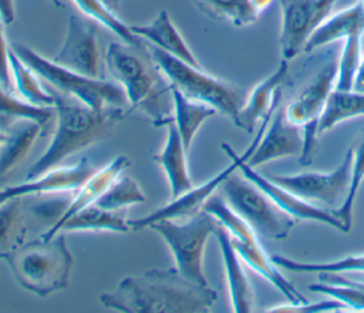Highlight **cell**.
Instances as JSON below:
<instances>
[{
  "label": "cell",
  "mask_w": 364,
  "mask_h": 313,
  "mask_svg": "<svg viewBox=\"0 0 364 313\" xmlns=\"http://www.w3.org/2000/svg\"><path fill=\"white\" fill-rule=\"evenodd\" d=\"M216 299L209 285L186 279L176 267L128 276L115 290L100 296L104 307L124 313H203Z\"/></svg>",
  "instance_id": "6da1fadb"
},
{
  "label": "cell",
  "mask_w": 364,
  "mask_h": 313,
  "mask_svg": "<svg viewBox=\"0 0 364 313\" xmlns=\"http://www.w3.org/2000/svg\"><path fill=\"white\" fill-rule=\"evenodd\" d=\"M55 111V131L44 154L28 168L26 181L54 169L70 155L102 141L125 117L122 107L92 110L63 92L51 90Z\"/></svg>",
  "instance_id": "7a4b0ae2"
},
{
  "label": "cell",
  "mask_w": 364,
  "mask_h": 313,
  "mask_svg": "<svg viewBox=\"0 0 364 313\" xmlns=\"http://www.w3.org/2000/svg\"><path fill=\"white\" fill-rule=\"evenodd\" d=\"M105 65L111 77L125 92L131 111H139L155 127L172 121L169 84L154 64L145 41L142 47L111 43L105 53Z\"/></svg>",
  "instance_id": "3957f363"
},
{
  "label": "cell",
  "mask_w": 364,
  "mask_h": 313,
  "mask_svg": "<svg viewBox=\"0 0 364 313\" xmlns=\"http://www.w3.org/2000/svg\"><path fill=\"white\" fill-rule=\"evenodd\" d=\"M14 280L26 290L47 297L65 289L73 267V256L63 232L54 236L24 242L4 259Z\"/></svg>",
  "instance_id": "277c9868"
},
{
  "label": "cell",
  "mask_w": 364,
  "mask_h": 313,
  "mask_svg": "<svg viewBox=\"0 0 364 313\" xmlns=\"http://www.w3.org/2000/svg\"><path fill=\"white\" fill-rule=\"evenodd\" d=\"M146 50L169 85L178 88L185 97L210 105L218 112L236 118L247 94L243 88L220 80L200 67L191 65L145 41Z\"/></svg>",
  "instance_id": "5b68a950"
},
{
  "label": "cell",
  "mask_w": 364,
  "mask_h": 313,
  "mask_svg": "<svg viewBox=\"0 0 364 313\" xmlns=\"http://www.w3.org/2000/svg\"><path fill=\"white\" fill-rule=\"evenodd\" d=\"M10 47L38 75L40 80L51 85V90L75 98L92 110L124 107L128 104L124 90L115 81L87 77L61 67L53 60L40 55L28 46L20 43H14Z\"/></svg>",
  "instance_id": "8992f818"
},
{
  "label": "cell",
  "mask_w": 364,
  "mask_h": 313,
  "mask_svg": "<svg viewBox=\"0 0 364 313\" xmlns=\"http://www.w3.org/2000/svg\"><path fill=\"white\" fill-rule=\"evenodd\" d=\"M223 199L257 233L266 239L287 238L296 219L280 209L259 186L246 176L232 172L220 185Z\"/></svg>",
  "instance_id": "52a82bcc"
},
{
  "label": "cell",
  "mask_w": 364,
  "mask_h": 313,
  "mask_svg": "<svg viewBox=\"0 0 364 313\" xmlns=\"http://www.w3.org/2000/svg\"><path fill=\"white\" fill-rule=\"evenodd\" d=\"M219 225L215 216L202 209L185 223L162 219L148 228L156 232L169 246L175 267L181 275L195 283L208 285L203 273V249Z\"/></svg>",
  "instance_id": "ba28073f"
},
{
  "label": "cell",
  "mask_w": 364,
  "mask_h": 313,
  "mask_svg": "<svg viewBox=\"0 0 364 313\" xmlns=\"http://www.w3.org/2000/svg\"><path fill=\"white\" fill-rule=\"evenodd\" d=\"M274 110L267 114L264 117V120L262 121L260 128L257 129V134L255 137V139L252 141V144L249 145V148L240 154V161H239V171L242 172L243 176H246L249 181H252L256 186H259L280 209H283L286 213H289L291 218H294L296 221H314V222H320L323 225L331 226L340 232L348 233L346 225L330 211L323 209L316 206L314 203H310L301 198H299L297 195H294L293 192H290L289 189L277 185L276 182H273L269 176H263L262 174L256 172L255 168H252L246 161L250 158L252 152L255 151L256 145L259 144L272 115H273Z\"/></svg>",
  "instance_id": "9c48e42d"
},
{
  "label": "cell",
  "mask_w": 364,
  "mask_h": 313,
  "mask_svg": "<svg viewBox=\"0 0 364 313\" xmlns=\"http://www.w3.org/2000/svg\"><path fill=\"white\" fill-rule=\"evenodd\" d=\"M351 166L353 149H348L341 164L331 172H303L297 175H272L269 178L310 203L317 202L337 209L348 195Z\"/></svg>",
  "instance_id": "30bf717a"
},
{
  "label": "cell",
  "mask_w": 364,
  "mask_h": 313,
  "mask_svg": "<svg viewBox=\"0 0 364 313\" xmlns=\"http://www.w3.org/2000/svg\"><path fill=\"white\" fill-rule=\"evenodd\" d=\"M337 0H277L282 13L280 51L291 60L304 51L314 30L327 18Z\"/></svg>",
  "instance_id": "8fae6325"
},
{
  "label": "cell",
  "mask_w": 364,
  "mask_h": 313,
  "mask_svg": "<svg viewBox=\"0 0 364 313\" xmlns=\"http://www.w3.org/2000/svg\"><path fill=\"white\" fill-rule=\"evenodd\" d=\"M53 61L87 77L101 78V55L94 23L71 14L67 23L65 40Z\"/></svg>",
  "instance_id": "7c38bea8"
},
{
  "label": "cell",
  "mask_w": 364,
  "mask_h": 313,
  "mask_svg": "<svg viewBox=\"0 0 364 313\" xmlns=\"http://www.w3.org/2000/svg\"><path fill=\"white\" fill-rule=\"evenodd\" d=\"M222 149L225 154L230 158V165H228L223 171L218 172L213 178L208 179L205 184L199 186H193L185 193L179 195L178 198H173L169 203L161 206L159 209L151 212L149 215L139 218V219H129V228L131 230H141L144 228H148L151 223L162 221V219H179V218H191L199 211H202L203 203L209 196L213 195V192L220 188L222 182L236 169H239V161L240 155H237L230 145L226 142L222 144Z\"/></svg>",
  "instance_id": "4fadbf2b"
},
{
  "label": "cell",
  "mask_w": 364,
  "mask_h": 313,
  "mask_svg": "<svg viewBox=\"0 0 364 313\" xmlns=\"http://www.w3.org/2000/svg\"><path fill=\"white\" fill-rule=\"evenodd\" d=\"M337 63L338 60L333 58L324 64L311 83L286 105L284 115L290 124L301 128H318L327 98L336 88Z\"/></svg>",
  "instance_id": "5bb4252c"
},
{
  "label": "cell",
  "mask_w": 364,
  "mask_h": 313,
  "mask_svg": "<svg viewBox=\"0 0 364 313\" xmlns=\"http://www.w3.org/2000/svg\"><path fill=\"white\" fill-rule=\"evenodd\" d=\"M303 128L286 120L284 108L277 107L250 158L246 161L252 168L284 156H300L303 152Z\"/></svg>",
  "instance_id": "9a60e30c"
},
{
  "label": "cell",
  "mask_w": 364,
  "mask_h": 313,
  "mask_svg": "<svg viewBox=\"0 0 364 313\" xmlns=\"http://www.w3.org/2000/svg\"><path fill=\"white\" fill-rule=\"evenodd\" d=\"M94 171L95 169L88 158L82 156L75 165L54 168L34 179H24L23 184L0 188V203L10 198H26L50 192L75 191L94 174Z\"/></svg>",
  "instance_id": "2e32d148"
},
{
  "label": "cell",
  "mask_w": 364,
  "mask_h": 313,
  "mask_svg": "<svg viewBox=\"0 0 364 313\" xmlns=\"http://www.w3.org/2000/svg\"><path fill=\"white\" fill-rule=\"evenodd\" d=\"M289 65L287 60H282L277 70L267 78L260 81L247 94L243 107L239 110L233 124L247 134H252L257 122H262L267 114L280 105V87L287 81Z\"/></svg>",
  "instance_id": "e0dca14e"
},
{
  "label": "cell",
  "mask_w": 364,
  "mask_h": 313,
  "mask_svg": "<svg viewBox=\"0 0 364 313\" xmlns=\"http://www.w3.org/2000/svg\"><path fill=\"white\" fill-rule=\"evenodd\" d=\"M131 165V161L125 155H117L109 164L102 166L80 186L77 188L74 198L70 201L68 206L64 209L61 216L41 235V238L48 239L61 230V226L78 211L94 205L97 199L105 192V189Z\"/></svg>",
  "instance_id": "ac0fdd59"
},
{
  "label": "cell",
  "mask_w": 364,
  "mask_h": 313,
  "mask_svg": "<svg viewBox=\"0 0 364 313\" xmlns=\"http://www.w3.org/2000/svg\"><path fill=\"white\" fill-rule=\"evenodd\" d=\"M230 240L239 258L270 285H273L289 303H307L304 296L279 272L273 259L260 245L259 236L249 239H233L230 236Z\"/></svg>",
  "instance_id": "d6986e66"
},
{
  "label": "cell",
  "mask_w": 364,
  "mask_h": 313,
  "mask_svg": "<svg viewBox=\"0 0 364 313\" xmlns=\"http://www.w3.org/2000/svg\"><path fill=\"white\" fill-rule=\"evenodd\" d=\"M213 236L218 239V243L220 248L232 310L236 313L252 312L253 309L252 286L242 267L240 258L232 245L229 232L222 225H219Z\"/></svg>",
  "instance_id": "ffe728a7"
},
{
  "label": "cell",
  "mask_w": 364,
  "mask_h": 313,
  "mask_svg": "<svg viewBox=\"0 0 364 313\" xmlns=\"http://www.w3.org/2000/svg\"><path fill=\"white\" fill-rule=\"evenodd\" d=\"M131 31L142 38L144 41L158 47L159 50L191 64L195 67H200L199 61L185 43L183 37L172 23L166 10H161L158 16L148 24H136L129 26Z\"/></svg>",
  "instance_id": "44dd1931"
},
{
  "label": "cell",
  "mask_w": 364,
  "mask_h": 313,
  "mask_svg": "<svg viewBox=\"0 0 364 313\" xmlns=\"http://www.w3.org/2000/svg\"><path fill=\"white\" fill-rule=\"evenodd\" d=\"M166 128H168L166 142L158 154L152 155V161L164 169L169 182L171 198L173 199L185 193L191 188H193V184L191 181L189 171H188V162H186L188 151L182 144L181 135L173 121L168 122Z\"/></svg>",
  "instance_id": "7402d4cb"
},
{
  "label": "cell",
  "mask_w": 364,
  "mask_h": 313,
  "mask_svg": "<svg viewBox=\"0 0 364 313\" xmlns=\"http://www.w3.org/2000/svg\"><path fill=\"white\" fill-rule=\"evenodd\" d=\"M364 34V7L358 0L355 4L326 18L310 36L304 51L323 47L326 44L346 40L351 34Z\"/></svg>",
  "instance_id": "603a6c76"
},
{
  "label": "cell",
  "mask_w": 364,
  "mask_h": 313,
  "mask_svg": "<svg viewBox=\"0 0 364 313\" xmlns=\"http://www.w3.org/2000/svg\"><path fill=\"white\" fill-rule=\"evenodd\" d=\"M169 90H171L172 105H173L172 121L181 135L185 149L189 151L193 137L196 135L200 125L206 120L213 117L218 111L208 104L193 101L185 97L178 88L172 85H169Z\"/></svg>",
  "instance_id": "cb8c5ba5"
},
{
  "label": "cell",
  "mask_w": 364,
  "mask_h": 313,
  "mask_svg": "<svg viewBox=\"0 0 364 313\" xmlns=\"http://www.w3.org/2000/svg\"><path fill=\"white\" fill-rule=\"evenodd\" d=\"M63 230H108L127 233L131 228L125 213L119 212V209H105L94 203L65 221L60 232Z\"/></svg>",
  "instance_id": "d4e9b609"
},
{
  "label": "cell",
  "mask_w": 364,
  "mask_h": 313,
  "mask_svg": "<svg viewBox=\"0 0 364 313\" xmlns=\"http://www.w3.org/2000/svg\"><path fill=\"white\" fill-rule=\"evenodd\" d=\"M41 132V127L33 121H21L18 128H13L7 132L0 148V181L27 156L36 138Z\"/></svg>",
  "instance_id": "484cf974"
},
{
  "label": "cell",
  "mask_w": 364,
  "mask_h": 313,
  "mask_svg": "<svg viewBox=\"0 0 364 313\" xmlns=\"http://www.w3.org/2000/svg\"><path fill=\"white\" fill-rule=\"evenodd\" d=\"M27 235V213L23 198H10L0 203V258L24 243Z\"/></svg>",
  "instance_id": "4316f807"
},
{
  "label": "cell",
  "mask_w": 364,
  "mask_h": 313,
  "mask_svg": "<svg viewBox=\"0 0 364 313\" xmlns=\"http://www.w3.org/2000/svg\"><path fill=\"white\" fill-rule=\"evenodd\" d=\"M364 115V92L355 90H333L327 98L318 120V135L331 129L337 124Z\"/></svg>",
  "instance_id": "83f0119b"
},
{
  "label": "cell",
  "mask_w": 364,
  "mask_h": 313,
  "mask_svg": "<svg viewBox=\"0 0 364 313\" xmlns=\"http://www.w3.org/2000/svg\"><path fill=\"white\" fill-rule=\"evenodd\" d=\"M55 120L54 107H40L28 101H21L0 87V127H11L16 121L37 122L43 131Z\"/></svg>",
  "instance_id": "f1b7e54d"
},
{
  "label": "cell",
  "mask_w": 364,
  "mask_h": 313,
  "mask_svg": "<svg viewBox=\"0 0 364 313\" xmlns=\"http://www.w3.org/2000/svg\"><path fill=\"white\" fill-rule=\"evenodd\" d=\"M192 3L205 16L228 21L235 27L253 24L260 16L252 0H192Z\"/></svg>",
  "instance_id": "f546056e"
},
{
  "label": "cell",
  "mask_w": 364,
  "mask_h": 313,
  "mask_svg": "<svg viewBox=\"0 0 364 313\" xmlns=\"http://www.w3.org/2000/svg\"><path fill=\"white\" fill-rule=\"evenodd\" d=\"M9 63L13 83L26 101L40 107L54 105L53 94L43 90L38 75L14 53L11 47L9 50Z\"/></svg>",
  "instance_id": "4dcf8cb0"
},
{
  "label": "cell",
  "mask_w": 364,
  "mask_h": 313,
  "mask_svg": "<svg viewBox=\"0 0 364 313\" xmlns=\"http://www.w3.org/2000/svg\"><path fill=\"white\" fill-rule=\"evenodd\" d=\"M78 10L88 16L91 20L107 27L112 34H115L122 43L134 47H142L144 40L135 36L131 31V27L127 26L122 20L115 16V11L111 10L102 0H73Z\"/></svg>",
  "instance_id": "1f68e13d"
},
{
  "label": "cell",
  "mask_w": 364,
  "mask_h": 313,
  "mask_svg": "<svg viewBox=\"0 0 364 313\" xmlns=\"http://www.w3.org/2000/svg\"><path fill=\"white\" fill-rule=\"evenodd\" d=\"M277 267L294 273H346V272H361L364 273V255H351L333 262L321 263H307L299 262L286 256H272Z\"/></svg>",
  "instance_id": "d6a6232c"
},
{
  "label": "cell",
  "mask_w": 364,
  "mask_h": 313,
  "mask_svg": "<svg viewBox=\"0 0 364 313\" xmlns=\"http://www.w3.org/2000/svg\"><path fill=\"white\" fill-rule=\"evenodd\" d=\"M141 202H145V195L138 184L129 176H118L97 199L95 205L117 211Z\"/></svg>",
  "instance_id": "836d02e7"
},
{
  "label": "cell",
  "mask_w": 364,
  "mask_h": 313,
  "mask_svg": "<svg viewBox=\"0 0 364 313\" xmlns=\"http://www.w3.org/2000/svg\"><path fill=\"white\" fill-rule=\"evenodd\" d=\"M361 37L363 34H351L344 40V47L337 63L336 90H353L355 74L361 61Z\"/></svg>",
  "instance_id": "e575fe53"
},
{
  "label": "cell",
  "mask_w": 364,
  "mask_h": 313,
  "mask_svg": "<svg viewBox=\"0 0 364 313\" xmlns=\"http://www.w3.org/2000/svg\"><path fill=\"white\" fill-rule=\"evenodd\" d=\"M363 181H364V139L360 142L357 149L353 151V166H351V181H350L348 195L337 209L331 211L346 225L348 232L353 225L354 201Z\"/></svg>",
  "instance_id": "d590c367"
},
{
  "label": "cell",
  "mask_w": 364,
  "mask_h": 313,
  "mask_svg": "<svg viewBox=\"0 0 364 313\" xmlns=\"http://www.w3.org/2000/svg\"><path fill=\"white\" fill-rule=\"evenodd\" d=\"M309 289L314 293L326 295L346 307L354 309V310H364V292L358 287L343 283V282H317L309 286Z\"/></svg>",
  "instance_id": "8d00e7d4"
},
{
  "label": "cell",
  "mask_w": 364,
  "mask_h": 313,
  "mask_svg": "<svg viewBox=\"0 0 364 313\" xmlns=\"http://www.w3.org/2000/svg\"><path fill=\"white\" fill-rule=\"evenodd\" d=\"M346 309L344 304L340 302L331 299V300H321L317 303H287L282 306L269 307L267 312L274 313H320V312H328V310H340Z\"/></svg>",
  "instance_id": "74e56055"
},
{
  "label": "cell",
  "mask_w": 364,
  "mask_h": 313,
  "mask_svg": "<svg viewBox=\"0 0 364 313\" xmlns=\"http://www.w3.org/2000/svg\"><path fill=\"white\" fill-rule=\"evenodd\" d=\"M9 50H10V47L6 43V38L3 34V21L0 18V87L9 92H13L14 83H13L11 71H10Z\"/></svg>",
  "instance_id": "f35d334b"
},
{
  "label": "cell",
  "mask_w": 364,
  "mask_h": 313,
  "mask_svg": "<svg viewBox=\"0 0 364 313\" xmlns=\"http://www.w3.org/2000/svg\"><path fill=\"white\" fill-rule=\"evenodd\" d=\"M318 280H323V282H343V283L353 285V286H355V287H358L360 290L364 292V282L348 279L347 276H343L341 273H318Z\"/></svg>",
  "instance_id": "ab89813d"
},
{
  "label": "cell",
  "mask_w": 364,
  "mask_h": 313,
  "mask_svg": "<svg viewBox=\"0 0 364 313\" xmlns=\"http://www.w3.org/2000/svg\"><path fill=\"white\" fill-rule=\"evenodd\" d=\"M14 16V0H0V18L3 24H11Z\"/></svg>",
  "instance_id": "60d3db41"
},
{
  "label": "cell",
  "mask_w": 364,
  "mask_h": 313,
  "mask_svg": "<svg viewBox=\"0 0 364 313\" xmlns=\"http://www.w3.org/2000/svg\"><path fill=\"white\" fill-rule=\"evenodd\" d=\"M353 90L364 92V57H363L361 61H360V67H358V71H357V74H355V80H354V87H353Z\"/></svg>",
  "instance_id": "b9f144b4"
},
{
  "label": "cell",
  "mask_w": 364,
  "mask_h": 313,
  "mask_svg": "<svg viewBox=\"0 0 364 313\" xmlns=\"http://www.w3.org/2000/svg\"><path fill=\"white\" fill-rule=\"evenodd\" d=\"M111 10H117V7H118V3H119V0H102Z\"/></svg>",
  "instance_id": "7bdbcfd3"
},
{
  "label": "cell",
  "mask_w": 364,
  "mask_h": 313,
  "mask_svg": "<svg viewBox=\"0 0 364 313\" xmlns=\"http://www.w3.org/2000/svg\"><path fill=\"white\" fill-rule=\"evenodd\" d=\"M51 1V4L54 6V7H57V9H61V7H64V4L61 3V0H50Z\"/></svg>",
  "instance_id": "ee69618b"
},
{
  "label": "cell",
  "mask_w": 364,
  "mask_h": 313,
  "mask_svg": "<svg viewBox=\"0 0 364 313\" xmlns=\"http://www.w3.org/2000/svg\"><path fill=\"white\" fill-rule=\"evenodd\" d=\"M361 1V4H363V7H364V0H360Z\"/></svg>",
  "instance_id": "f6af8a7d"
}]
</instances>
